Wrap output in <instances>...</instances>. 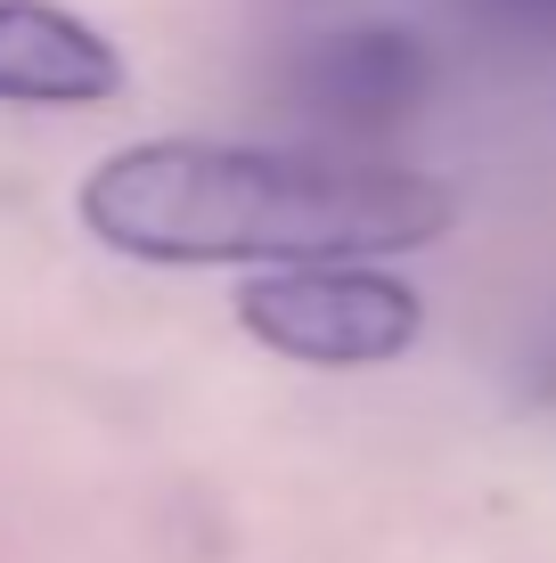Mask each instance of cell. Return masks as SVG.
<instances>
[{"mask_svg":"<svg viewBox=\"0 0 556 563\" xmlns=\"http://www.w3.org/2000/svg\"><path fill=\"white\" fill-rule=\"evenodd\" d=\"M83 229L156 269L385 262L450 229V188L410 164H336L238 140H140L83 180Z\"/></svg>","mask_w":556,"mask_h":563,"instance_id":"cell-1","label":"cell"},{"mask_svg":"<svg viewBox=\"0 0 556 563\" xmlns=\"http://www.w3.org/2000/svg\"><path fill=\"white\" fill-rule=\"evenodd\" d=\"M238 327L271 360L295 367H385L417 352L426 295L385 262H312V269H254L238 286Z\"/></svg>","mask_w":556,"mask_h":563,"instance_id":"cell-2","label":"cell"},{"mask_svg":"<svg viewBox=\"0 0 556 563\" xmlns=\"http://www.w3.org/2000/svg\"><path fill=\"white\" fill-rule=\"evenodd\" d=\"M303 90L344 123H393L426 90V49L401 25H344L303 57Z\"/></svg>","mask_w":556,"mask_h":563,"instance_id":"cell-4","label":"cell"},{"mask_svg":"<svg viewBox=\"0 0 556 563\" xmlns=\"http://www.w3.org/2000/svg\"><path fill=\"white\" fill-rule=\"evenodd\" d=\"M500 9H524V16H556V0H500Z\"/></svg>","mask_w":556,"mask_h":563,"instance_id":"cell-5","label":"cell"},{"mask_svg":"<svg viewBox=\"0 0 556 563\" xmlns=\"http://www.w3.org/2000/svg\"><path fill=\"white\" fill-rule=\"evenodd\" d=\"M123 49L57 0H0V107H107Z\"/></svg>","mask_w":556,"mask_h":563,"instance_id":"cell-3","label":"cell"}]
</instances>
